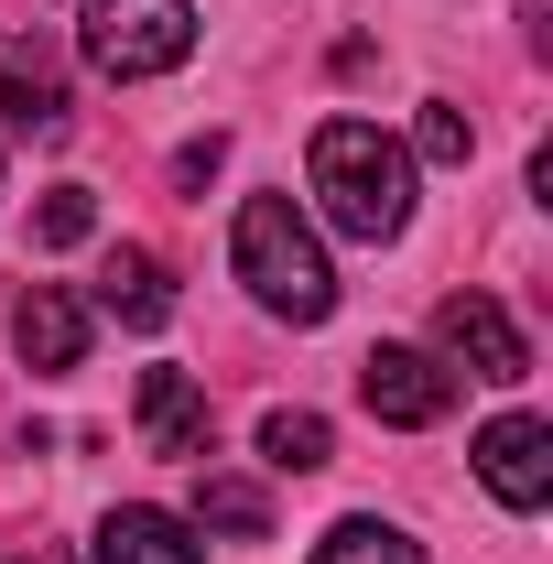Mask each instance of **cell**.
Listing matches in <instances>:
<instances>
[{"mask_svg":"<svg viewBox=\"0 0 553 564\" xmlns=\"http://www.w3.org/2000/svg\"><path fill=\"white\" fill-rule=\"evenodd\" d=\"M315 196L347 239H402L413 228V152L380 120H326L315 131Z\"/></svg>","mask_w":553,"mask_h":564,"instance_id":"6da1fadb","label":"cell"},{"mask_svg":"<svg viewBox=\"0 0 553 564\" xmlns=\"http://www.w3.org/2000/svg\"><path fill=\"white\" fill-rule=\"evenodd\" d=\"M228 250H239V282H250L272 315H293V326H326V315H337V272H326V250H315V228H304L293 196H250Z\"/></svg>","mask_w":553,"mask_h":564,"instance_id":"7a4b0ae2","label":"cell"},{"mask_svg":"<svg viewBox=\"0 0 553 564\" xmlns=\"http://www.w3.org/2000/svg\"><path fill=\"white\" fill-rule=\"evenodd\" d=\"M76 44L98 76H174L196 55V0H87L76 11Z\"/></svg>","mask_w":553,"mask_h":564,"instance_id":"3957f363","label":"cell"},{"mask_svg":"<svg viewBox=\"0 0 553 564\" xmlns=\"http://www.w3.org/2000/svg\"><path fill=\"white\" fill-rule=\"evenodd\" d=\"M434 337H445V358L467 369V380H532V337L510 326V304L499 293H445V315H434Z\"/></svg>","mask_w":553,"mask_h":564,"instance_id":"277c9868","label":"cell"},{"mask_svg":"<svg viewBox=\"0 0 553 564\" xmlns=\"http://www.w3.org/2000/svg\"><path fill=\"white\" fill-rule=\"evenodd\" d=\"M358 402H369L380 423H402V434H423V423L456 413V369L423 358V348H369L358 358Z\"/></svg>","mask_w":553,"mask_h":564,"instance_id":"5b68a950","label":"cell"},{"mask_svg":"<svg viewBox=\"0 0 553 564\" xmlns=\"http://www.w3.org/2000/svg\"><path fill=\"white\" fill-rule=\"evenodd\" d=\"M131 423H141L152 456H185V467H207V445H217V413H207V391H196L185 369H141Z\"/></svg>","mask_w":553,"mask_h":564,"instance_id":"8992f818","label":"cell"},{"mask_svg":"<svg viewBox=\"0 0 553 564\" xmlns=\"http://www.w3.org/2000/svg\"><path fill=\"white\" fill-rule=\"evenodd\" d=\"M478 478H488L499 510H543V499H553V434L532 413H499L478 434Z\"/></svg>","mask_w":553,"mask_h":564,"instance_id":"52a82bcc","label":"cell"},{"mask_svg":"<svg viewBox=\"0 0 553 564\" xmlns=\"http://www.w3.org/2000/svg\"><path fill=\"white\" fill-rule=\"evenodd\" d=\"M87 564H207V543H196V521H174V510L131 499V510H109V521H98Z\"/></svg>","mask_w":553,"mask_h":564,"instance_id":"ba28073f","label":"cell"},{"mask_svg":"<svg viewBox=\"0 0 553 564\" xmlns=\"http://www.w3.org/2000/svg\"><path fill=\"white\" fill-rule=\"evenodd\" d=\"M11 348L33 358V369H76V358H87V304H76L66 282H33V293L11 304Z\"/></svg>","mask_w":553,"mask_h":564,"instance_id":"9c48e42d","label":"cell"},{"mask_svg":"<svg viewBox=\"0 0 553 564\" xmlns=\"http://www.w3.org/2000/svg\"><path fill=\"white\" fill-rule=\"evenodd\" d=\"M0 109H11V131H33V141L66 131V76L44 66V44H22V33H0Z\"/></svg>","mask_w":553,"mask_h":564,"instance_id":"30bf717a","label":"cell"},{"mask_svg":"<svg viewBox=\"0 0 553 564\" xmlns=\"http://www.w3.org/2000/svg\"><path fill=\"white\" fill-rule=\"evenodd\" d=\"M98 304H109L120 326H174V272H163L152 250H109V272H98Z\"/></svg>","mask_w":553,"mask_h":564,"instance_id":"8fae6325","label":"cell"},{"mask_svg":"<svg viewBox=\"0 0 553 564\" xmlns=\"http://www.w3.org/2000/svg\"><path fill=\"white\" fill-rule=\"evenodd\" d=\"M261 456H272L282 478H315L337 456V434H326V413H261Z\"/></svg>","mask_w":553,"mask_h":564,"instance_id":"7c38bea8","label":"cell"},{"mask_svg":"<svg viewBox=\"0 0 553 564\" xmlns=\"http://www.w3.org/2000/svg\"><path fill=\"white\" fill-rule=\"evenodd\" d=\"M315 564H423V543L391 532V521H337V532L315 543Z\"/></svg>","mask_w":553,"mask_h":564,"instance_id":"4fadbf2b","label":"cell"},{"mask_svg":"<svg viewBox=\"0 0 553 564\" xmlns=\"http://www.w3.org/2000/svg\"><path fill=\"white\" fill-rule=\"evenodd\" d=\"M196 521H207V532H239V543H261V532H272V499L250 489V478H207V489H196Z\"/></svg>","mask_w":553,"mask_h":564,"instance_id":"5bb4252c","label":"cell"},{"mask_svg":"<svg viewBox=\"0 0 553 564\" xmlns=\"http://www.w3.org/2000/svg\"><path fill=\"white\" fill-rule=\"evenodd\" d=\"M87 228H98V196H87V185H55V196L33 207V250H76Z\"/></svg>","mask_w":553,"mask_h":564,"instance_id":"9a60e30c","label":"cell"},{"mask_svg":"<svg viewBox=\"0 0 553 564\" xmlns=\"http://www.w3.org/2000/svg\"><path fill=\"white\" fill-rule=\"evenodd\" d=\"M413 152H423V163H467V152H478L467 109H456V98H434V109H423V131H413Z\"/></svg>","mask_w":553,"mask_h":564,"instance_id":"2e32d148","label":"cell"},{"mask_svg":"<svg viewBox=\"0 0 553 564\" xmlns=\"http://www.w3.org/2000/svg\"><path fill=\"white\" fill-rule=\"evenodd\" d=\"M217 163H228V141H185V152H174V185H207V174H217Z\"/></svg>","mask_w":553,"mask_h":564,"instance_id":"e0dca14e","label":"cell"},{"mask_svg":"<svg viewBox=\"0 0 553 564\" xmlns=\"http://www.w3.org/2000/svg\"><path fill=\"white\" fill-rule=\"evenodd\" d=\"M0 564H33V554H0Z\"/></svg>","mask_w":553,"mask_h":564,"instance_id":"ac0fdd59","label":"cell"}]
</instances>
